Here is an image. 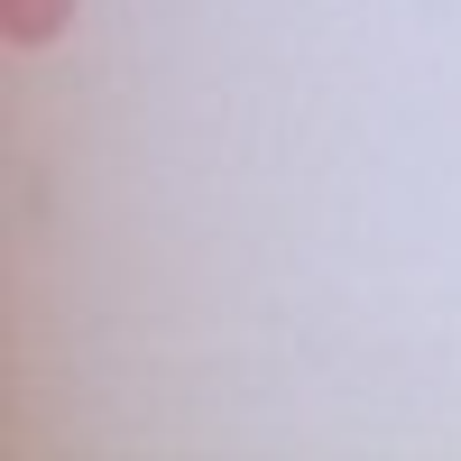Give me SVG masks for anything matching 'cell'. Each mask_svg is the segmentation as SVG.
Returning <instances> with one entry per match:
<instances>
[{"label":"cell","instance_id":"cell-1","mask_svg":"<svg viewBox=\"0 0 461 461\" xmlns=\"http://www.w3.org/2000/svg\"><path fill=\"white\" fill-rule=\"evenodd\" d=\"M74 28V0H0V37L10 47H56Z\"/></svg>","mask_w":461,"mask_h":461}]
</instances>
